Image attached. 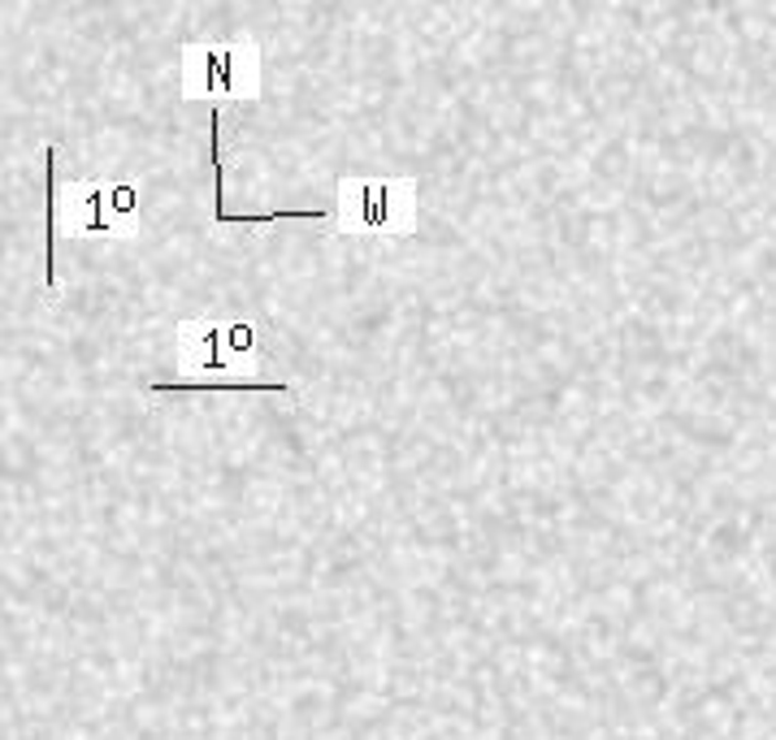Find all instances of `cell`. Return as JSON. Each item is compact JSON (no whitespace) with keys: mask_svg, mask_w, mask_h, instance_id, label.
Here are the masks:
<instances>
[{"mask_svg":"<svg viewBox=\"0 0 776 740\" xmlns=\"http://www.w3.org/2000/svg\"><path fill=\"white\" fill-rule=\"evenodd\" d=\"M174 351H179V382L157 390H231L226 382H243L247 390H269L261 386V330L252 321L182 317L174 325Z\"/></svg>","mask_w":776,"mask_h":740,"instance_id":"7a4b0ae2","label":"cell"},{"mask_svg":"<svg viewBox=\"0 0 776 740\" xmlns=\"http://www.w3.org/2000/svg\"><path fill=\"white\" fill-rule=\"evenodd\" d=\"M49 290H61L57 243L65 238H105L126 243L139 234L143 178H57V148L49 143Z\"/></svg>","mask_w":776,"mask_h":740,"instance_id":"6da1fadb","label":"cell"},{"mask_svg":"<svg viewBox=\"0 0 776 740\" xmlns=\"http://www.w3.org/2000/svg\"><path fill=\"white\" fill-rule=\"evenodd\" d=\"M326 226L339 234L369 238H413L417 217V178L413 173H352L334 186V213Z\"/></svg>","mask_w":776,"mask_h":740,"instance_id":"3957f363","label":"cell"},{"mask_svg":"<svg viewBox=\"0 0 776 740\" xmlns=\"http://www.w3.org/2000/svg\"><path fill=\"white\" fill-rule=\"evenodd\" d=\"M182 100H261V44L252 35H235L222 44L191 40L182 44Z\"/></svg>","mask_w":776,"mask_h":740,"instance_id":"277c9868","label":"cell"}]
</instances>
